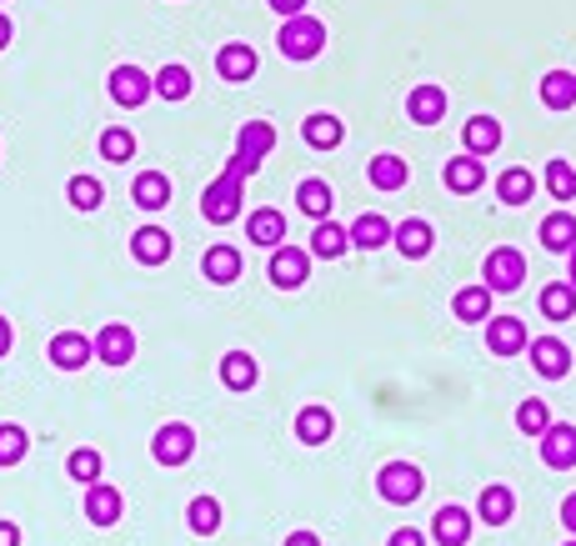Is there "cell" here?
Wrapping results in <instances>:
<instances>
[{
  "label": "cell",
  "mask_w": 576,
  "mask_h": 546,
  "mask_svg": "<svg viewBox=\"0 0 576 546\" xmlns=\"http://www.w3.org/2000/svg\"><path fill=\"white\" fill-rule=\"evenodd\" d=\"M276 50H281L286 60H316L321 50H326V25L316 21V15H291V21H281V31H276Z\"/></svg>",
  "instance_id": "obj_1"
},
{
  "label": "cell",
  "mask_w": 576,
  "mask_h": 546,
  "mask_svg": "<svg viewBox=\"0 0 576 546\" xmlns=\"http://www.w3.org/2000/svg\"><path fill=\"white\" fill-rule=\"evenodd\" d=\"M241 201H246V181L221 171L211 186L200 190V216H206L211 226H231L235 216H241Z\"/></svg>",
  "instance_id": "obj_2"
},
{
  "label": "cell",
  "mask_w": 576,
  "mask_h": 546,
  "mask_svg": "<svg viewBox=\"0 0 576 546\" xmlns=\"http://www.w3.org/2000/svg\"><path fill=\"white\" fill-rule=\"evenodd\" d=\"M377 491H381V501H391V507H412V501H422L426 476L416 462H387L377 472Z\"/></svg>",
  "instance_id": "obj_3"
},
{
  "label": "cell",
  "mask_w": 576,
  "mask_h": 546,
  "mask_svg": "<svg viewBox=\"0 0 576 546\" xmlns=\"http://www.w3.org/2000/svg\"><path fill=\"white\" fill-rule=\"evenodd\" d=\"M482 281L492 286L496 297H506V291H521V281H527V256H521L517 246H496L492 256L482 262Z\"/></svg>",
  "instance_id": "obj_4"
},
{
  "label": "cell",
  "mask_w": 576,
  "mask_h": 546,
  "mask_svg": "<svg viewBox=\"0 0 576 546\" xmlns=\"http://www.w3.org/2000/svg\"><path fill=\"white\" fill-rule=\"evenodd\" d=\"M311 276V251L301 246H276L266 262V281L276 286V291H296V286H307Z\"/></svg>",
  "instance_id": "obj_5"
},
{
  "label": "cell",
  "mask_w": 576,
  "mask_h": 546,
  "mask_svg": "<svg viewBox=\"0 0 576 546\" xmlns=\"http://www.w3.org/2000/svg\"><path fill=\"white\" fill-rule=\"evenodd\" d=\"M151 456L161 466H186L191 456H196V431H191V421H165L151 437Z\"/></svg>",
  "instance_id": "obj_6"
},
{
  "label": "cell",
  "mask_w": 576,
  "mask_h": 546,
  "mask_svg": "<svg viewBox=\"0 0 576 546\" xmlns=\"http://www.w3.org/2000/svg\"><path fill=\"white\" fill-rule=\"evenodd\" d=\"M106 91H111V101H116L120 111H136L155 95V75H146L141 66H116L111 81H106Z\"/></svg>",
  "instance_id": "obj_7"
},
{
  "label": "cell",
  "mask_w": 576,
  "mask_h": 546,
  "mask_svg": "<svg viewBox=\"0 0 576 546\" xmlns=\"http://www.w3.org/2000/svg\"><path fill=\"white\" fill-rule=\"evenodd\" d=\"M527 357H531V371H537L541 381H562V376H572V351H566L562 336H531Z\"/></svg>",
  "instance_id": "obj_8"
},
{
  "label": "cell",
  "mask_w": 576,
  "mask_h": 546,
  "mask_svg": "<svg viewBox=\"0 0 576 546\" xmlns=\"http://www.w3.org/2000/svg\"><path fill=\"white\" fill-rule=\"evenodd\" d=\"M46 357L56 371H85L95 361V336H81V332H56L46 346Z\"/></svg>",
  "instance_id": "obj_9"
},
{
  "label": "cell",
  "mask_w": 576,
  "mask_h": 546,
  "mask_svg": "<svg viewBox=\"0 0 576 546\" xmlns=\"http://www.w3.org/2000/svg\"><path fill=\"white\" fill-rule=\"evenodd\" d=\"M95 361H106V367H130L136 361V332L126 321H106L95 332Z\"/></svg>",
  "instance_id": "obj_10"
},
{
  "label": "cell",
  "mask_w": 576,
  "mask_h": 546,
  "mask_svg": "<svg viewBox=\"0 0 576 546\" xmlns=\"http://www.w3.org/2000/svg\"><path fill=\"white\" fill-rule=\"evenodd\" d=\"M441 181H447L451 196H476V190L486 186V161L482 155H471V151H461V155H451L447 161Z\"/></svg>",
  "instance_id": "obj_11"
},
{
  "label": "cell",
  "mask_w": 576,
  "mask_h": 546,
  "mask_svg": "<svg viewBox=\"0 0 576 546\" xmlns=\"http://www.w3.org/2000/svg\"><path fill=\"white\" fill-rule=\"evenodd\" d=\"M541 462L552 466V472H572L576 466V427L572 421H552V427L541 431Z\"/></svg>",
  "instance_id": "obj_12"
},
{
  "label": "cell",
  "mask_w": 576,
  "mask_h": 546,
  "mask_svg": "<svg viewBox=\"0 0 576 546\" xmlns=\"http://www.w3.org/2000/svg\"><path fill=\"white\" fill-rule=\"evenodd\" d=\"M486 346H492V357H521V351L531 346L527 321L521 316H492L486 321Z\"/></svg>",
  "instance_id": "obj_13"
},
{
  "label": "cell",
  "mask_w": 576,
  "mask_h": 546,
  "mask_svg": "<svg viewBox=\"0 0 576 546\" xmlns=\"http://www.w3.org/2000/svg\"><path fill=\"white\" fill-rule=\"evenodd\" d=\"M256 66H261V56H256V46H246V40H226V46L216 50V75H221V81H231V85L251 81V75H256Z\"/></svg>",
  "instance_id": "obj_14"
},
{
  "label": "cell",
  "mask_w": 576,
  "mask_h": 546,
  "mask_svg": "<svg viewBox=\"0 0 576 546\" xmlns=\"http://www.w3.org/2000/svg\"><path fill=\"white\" fill-rule=\"evenodd\" d=\"M120 511H126V501H120V491L111 481H91L85 487V522L91 526H116Z\"/></svg>",
  "instance_id": "obj_15"
},
{
  "label": "cell",
  "mask_w": 576,
  "mask_h": 546,
  "mask_svg": "<svg viewBox=\"0 0 576 546\" xmlns=\"http://www.w3.org/2000/svg\"><path fill=\"white\" fill-rule=\"evenodd\" d=\"M511 516H517V491L506 487V481H492V487H482V497H476V522L506 526Z\"/></svg>",
  "instance_id": "obj_16"
},
{
  "label": "cell",
  "mask_w": 576,
  "mask_h": 546,
  "mask_svg": "<svg viewBox=\"0 0 576 546\" xmlns=\"http://www.w3.org/2000/svg\"><path fill=\"white\" fill-rule=\"evenodd\" d=\"M391 246L406 256V262H426L431 256V246H436V231H431V221H422V216H412V221H401L396 226V236H391Z\"/></svg>",
  "instance_id": "obj_17"
},
{
  "label": "cell",
  "mask_w": 576,
  "mask_h": 546,
  "mask_svg": "<svg viewBox=\"0 0 576 546\" xmlns=\"http://www.w3.org/2000/svg\"><path fill=\"white\" fill-rule=\"evenodd\" d=\"M331 431H336V416H331V406L311 402V406H301V411H296V441H301V446H326Z\"/></svg>",
  "instance_id": "obj_18"
},
{
  "label": "cell",
  "mask_w": 576,
  "mask_h": 546,
  "mask_svg": "<svg viewBox=\"0 0 576 546\" xmlns=\"http://www.w3.org/2000/svg\"><path fill=\"white\" fill-rule=\"evenodd\" d=\"M431 542L436 546H466L471 542V511L457 507V501H451V507H441L431 516Z\"/></svg>",
  "instance_id": "obj_19"
},
{
  "label": "cell",
  "mask_w": 576,
  "mask_h": 546,
  "mask_svg": "<svg viewBox=\"0 0 576 546\" xmlns=\"http://www.w3.org/2000/svg\"><path fill=\"white\" fill-rule=\"evenodd\" d=\"M406 116H412L416 126H436V120L447 116V91H441L436 81L412 85V95H406Z\"/></svg>",
  "instance_id": "obj_20"
},
{
  "label": "cell",
  "mask_w": 576,
  "mask_h": 546,
  "mask_svg": "<svg viewBox=\"0 0 576 546\" xmlns=\"http://www.w3.org/2000/svg\"><path fill=\"white\" fill-rule=\"evenodd\" d=\"M246 241H251V246H266V251L286 246V216L276 211V206H261V211H251L246 216Z\"/></svg>",
  "instance_id": "obj_21"
},
{
  "label": "cell",
  "mask_w": 576,
  "mask_h": 546,
  "mask_svg": "<svg viewBox=\"0 0 576 546\" xmlns=\"http://www.w3.org/2000/svg\"><path fill=\"white\" fill-rule=\"evenodd\" d=\"M130 201L151 216L165 211V206H171V176H165V171H141V176L130 181Z\"/></svg>",
  "instance_id": "obj_22"
},
{
  "label": "cell",
  "mask_w": 576,
  "mask_h": 546,
  "mask_svg": "<svg viewBox=\"0 0 576 546\" xmlns=\"http://www.w3.org/2000/svg\"><path fill=\"white\" fill-rule=\"evenodd\" d=\"M492 286L476 281V286H461L457 297H451V316L466 321V326H476V321H492Z\"/></svg>",
  "instance_id": "obj_23"
},
{
  "label": "cell",
  "mask_w": 576,
  "mask_h": 546,
  "mask_svg": "<svg viewBox=\"0 0 576 546\" xmlns=\"http://www.w3.org/2000/svg\"><path fill=\"white\" fill-rule=\"evenodd\" d=\"M301 141L311 146V151H336V146L346 141V126L331 111H316V116L301 120Z\"/></svg>",
  "instance_id": "obj_24"
},
{
  "label": "cell",
  "mask_w": 576,
  "mask_h": 546,
  "mask_svg": "<svg viewBox=\"0 0 576 546\" xmlns=\"http://www.w3.org/2000/svg\"><path fill=\"white\" fill-rule=\"evenodd\" d=\"M461 146L486 161L492 151H502V120H496V116H471L466 126H461Z\"/></svg>",
  "instance_id": "obj_25"
},
{
  "label": "cell",
  "mask_w": 576,
  "mask_h": 546,
  "mask_svg": "<svg viewBox=\"0 0 576 546\" xmlns=\"http://www.w3.org/2000/svg\"><path fill=\"white\" fill-rule=\"evenodd\" d=\"M391 236H396V226L377 211H361L352 221V246L356 251H381V246H391Z\"/></svg>",
  "instance_id": "obj_26"
},
{
  "label": "cell",
  "mask_w": 576,
  "mask_h": 546,
  "mask_svg": "<svg viewBox=\"0 0 576 546\" xmlns=\"http://www.w3.org/2000/svg\"><path fill=\"white\" fill-rule=\"evenodd\" d=\"M200 271H206V281H216V286L241 281V251L226 246V241H216V246L200 256Z\"/></svg>",
  "instance_id": "obj_27"
},
{
  "label": "cell",
  "mask_w": 576,
  "mask_h": 546,
  "mask_svg": "<svg viewBox=\"0 0 576 546\" xmlns=\"http://www.w3.org/2000/svg\"><path fill=\"white\" fill-rule=\"evenodd\" d=\"M256 381H261V367H256L251 351H226L221 357V386L226 392H251Z\"/></svg>",
  "instance_id": "obj_28"
},
{
  "label": "cell",
  "mask_w": 576,
  "mask_h": 546,
  "mask_svg": "<svg viewBox=\"0 0 576 546\" xmlns=\"http://www.w3.org/2000/svg\"><path fill=\"white\" fill-rule=\"evenodd\" d=\"M171 251L176 246H171V236H165L161 226H141L136 236H130V256H136L141 266H165L171 262Z\"/></svg>",
  "instance_id": "obj_29"
},
{
  "label": "cell",
  "mask_w": 576,
  "mask_h": 546,
  "mask_svg": "<svg viewBox=\"0 0 576 546\" xmlns=\"http://www.w3.org/2000/svg\"><path fill=\"white\" fill-rule=\"evenodd\" d=\"M537 236H541V246H546V251H556V256L566 251V256H572V251H576V216L572 211H552L537 226Z\"/></svg>",
  "instance_id": "obj_30"
},
{
  "label": "cell",
  "mask_w": 576,
  "mask_h": 546,
  "mask_svg": "<svg viewBox=\"0 0 576 546\" xmlns=\"http://www.w3.org/2000/svg\"><path fill=\"white\" fill-rule=\"evenodd\" d=\"M366 181H371L377 190H401L406 181H412V166H406L401 155L381 151V155H371V166H366Z\"/></svg>",
  "instance_id": "obj_31"
},
{
  "label": "cell",
  "mask_w": 576,
  "mask_h": 546,
  "mask_svg": "<svg viewBox=\"0 0 576 546\" xmlns=\"http://www.w3.org/2000/svg\"><path fill=\"white\" fill-rule=\"evenodd\" d=\"M346 251H352V226L316 221V231H311V256H321V262H336V256H346Z\"/></svg>",
  "instance_id": "obj_32"
},
{
  "label": "cell",
  "mask_w": 576,
  "mask_h": 546,
  "mask_svg": "<svg viewBox=\"0 0 576 546\" xmlns=\"http://www.w3.org/2000/svg\"><path fill=\"white\" fill-rule=\"evenodd\" d=\"M531 196H537V176H531L527 166H511L496 176V201L502 206H527Z\"/></svg>",
  "instance_id": "obj_33"
},
{
  "label": "cell",
  "mask_w": 576,
  "mask_h": 546,
  "mask_svg": "<svg viewBox=\"0 0 576 546\" xmlns=\"http://www.w3.org/2000/svg\"><path fill=\"white\" fill-rule=\"evenodd\" d=\"M296 206H301L311 221H331V206H336V196H331V186L321 176H307L301 186H296Z\"/></svg>",
  "instance_id": "obj_34"
},
{
  "label": "cell",
  "mask_w": 576,
  "mask_h": 546,
  "mask_svg": "<svg viewBox=\"0 0 576 546\" xmlns=\"http://www.w3.org/2000/svg\"><path fill=\"white\" fill-rule=\"evenodd\" d=\"M541 106L572 111L576 106V71H546L541 75Z\"/></svg>",
  "instance_id": "obj_35"
},
{
  "label": "cell",
  "mask_w": 576,
  "mask_h": 546,
  "mask_svg": "<svg viewBox=\"0 0 576 546\" xmlns=\"http://www.w3.org/2000/svg\"><path fill=\"white\" fill-rule=\"evenodd\" d=\"M537 306H541V316L546 321H572L576 316V286L572 281H552L537 297Z\"/></svg>",
  "instance_id": "obj_36"
},
{
  "label": "cell",
  "mask_w": 576,
  "mask_h": 546,
  "mask_svg": "<svg viewBox=\"0 0 576 546\" xmlns=\"http://www.w3.org/2000/svg\"><path fill=\"white\" fill-rule=\"evenodd\" d=\"M235 151H246V155H256V161H266V155L276 151V126H270V120H246V126H241V136H235Z\"/></svg>",
  "instance_id": "obj_37"
},
{
  "label": "cell",
  "mask_w": 576,
  "mask_h": 546,
  "mask_svg": "<svg viewBox=\"0 0 576 546\" xmlns=\"http://www.w3.org/2000/svg\"><path fill=\"white\" fill-rule=\"evenodd\" d=\"M186 526L196 536H216V532H221V501H216V497H191Z\"/></svg>",
  "instance_id": "obj_38"
},
{
  "label": "cell",
  "mask_w": 576,
  "mask_h": 546,
  "mask_svg": "<svg viewBox=\"0 0 576 546\" xmlns=\"http://www.w3.org/2000/svg\"><path fill=\"white\" fill-rule=\"evenodd\" d=\"M66 201L76 206V211H101V201H106V186H101V181L95 176H71L66 181Z\"/></svg>",
  "instance_id": "obj_39"
},
{
  "label": "cell",
  "mask_w": 576,
  "mask_h": 546,
  "mask_svg": "<svg viewBox=\"0 0 576 546\" xmlns=\"http://www.w3.org/2000/svg\"><path fill=\"white\" fill-rule=\"evenodd\" d=\"M101 472H106V462H101V452H95V446H76V452L66 456V476H71V481H81V487L101 481Z\"/></svg>",
  "instance_id": "obj_40"
},
{
  "label": "cell",
  "mask_w": 576,
  "mask_h": 546,
  "mask_svg": "<svg viewBox=\"0 0 576 546\" xmlns=\"http://www.w3.org/2000/svg\"><path fill=\"white\" fill-rule=\"evenodd\" d=\"M191 85H196V81H191V71H186V66H176V60L155 71V95H161V101H186Z\"/></svg>",
  "instance_id": "obj_41"
},
{
  "label": "cell",
  "mask_w": 576,
  "mask_h": 546,
  "mask_svg": "<svg viewBox=\"0 0 576 546\" xmlns=\"http://www.w3.org/2000/svg\"><path fill=\"white\" fill-rule=\"evenodd\" d=\"M31 452V431L15 421H0V466H21Z\"/></svg>",
  "instance_id": "obj_42"
},
{
  "label": "cell",
  "mask_w": 576,
  "mask_h": 546,
  "mask_svg": "<svg viewBox=\"0 0 576 546\" xmlns=\"http://www.w3.org/2000/svg\"><path fill=\"white\" fill-rule=\"evenodd\" d=\"M546 190H552V201H576V166L572 161H562V155H556V161H546Z\"/></svg>",
  "instance_id": "obj_43"
},
{
  "label": "cell",
  "mask_w": 576,
  "mask_h": 546,
  "mask_svg": "<svg viewBox=\"0 0 576 546\" xmlns=\"http://www.w3.org/2000/svg\"><path fill=\"white\" fill-rule=\"evenodd\" d=\"M546 427H552V406L537 402V396H527V402L517 406V431H521V437L541 441V431H546Z\"/></svg>",
  "instance_id": "obj_44"
},
{
  "label": "cell",
  "mask_w": 576,
  "mask_h": 546,
  "mask_svg": "<svg viewBox=\"0 0 576 546\" xmlns=\"http://www.w3.org/2000/svg\"><path fill=\"white\" fill-rule=\"evenodd\" d=\"M101 155H106L111 166L130 161V155H136V136H130L126 126H106V131H101Z\"/></svg>",
  "instance_id": "obj_45"
},
{
  "label": "cell",
  "mask_w": 576,
  "mask_h": 546,
  "mask_svg": "<svg viewBox=\"0 0 576 546\" xmlns=\"http://www.w3.org/2000/svg\"><path fill=\"white\" fill-rule=\"evenodd\" d=\"M226 171H231V176H241V181H246V176H256V171H261V161H256V155H246V151H235L231 161H226Z\"/></svg>",
  "instance_id": "obj_46"
},
{
  "label": "cell",
  "mask_w": 576,
  "mask_h": 546,
  "mask_svg": "<svg viewBox=\"0 0 576 546\" xmlns=\"http://www.w3.org/2000/svg\"><path fill=\"white\" fill-rule=\"evenodd\" d=\"M266 5L281 15V21H291V15H307V11H311V0H266Z\"/></svg>",
  "instance_id": "obj_47"
},
{
  "label": "cell",
  "mask_w": 576,
  "mask_h": 546,
  "mask_svg": "<svg viewBox=\"0 0 576 546\" xmlns=\"http://www.w3.org/2000/svg\"><path fill=\"white\" fill-rule=\"evenodd\" d=\"M387 546H426V536L416 532V526H401V532H391Z\"/></svg>",
  "instance_id": "obj_48"
},
{
  "label": "cell",
  "mask_w": 576,
  "mask_h": 546,
  "mask_svg": "<svg viewBox=\"0 0 576 546\" xmlns=\"http://www.w3.org/2000/svg\"><path fill=\"white\" fill-rule=\"evenodd\" d=\"M562 526H566V532L576 536V491H572V497L562 501Z\"/></svg>",
  "instance_id": "obj_49"
},
{
  "label": "cell",
  "mask_w": 576,
  "mask_h": 546,
  "mask_svg": "<svg viewBox=\"0 0 576 546\" xmlns=\"http://www.w3.org/2000/svg\"><path fill=\"white\" fill-rule=\"evenodd\" d=\"M11 346H15V332H11V321L0 316V357H11Z\"/></svg>",
  "instance_id": "obj_50"
},
{
  "label": "cell",
  "mask_w": 576,
  "mask_h": 546,
  "mask_svg": "<svg viewBox=\"0 0 576 546\" xmlns=\"http://www.w3.org/2000/svg\"><path fill=\"white\" fill-rule=\"evenodd\" d=\"M0 546H21V526H15V522H0Z\"/></svg>",
  "instance_id": "obj_51"
},
{
  "label": "cell",
  "mask_w": 576,
  "mask_h": 546,
  "mask_svg": "<svg viewBox=\"0 0 576 546\" xmlns=\"http://www.w3.org/2000/svg\"><path fill=\"white\" fill-rule=\"evenodd\" d=\"M286 546H321V536L316 532H291L286 536Z\"/></svg>",
  "instance_id": "obj_52"
},
{
  "label": "cell",
  "mask_w": 576,
  "mask_h": 546,
  "mask_svg": "<svg viewBox=\"0 0 576 546\" xmlns=\"http://www.w3.org/2000/svg\"><path fill=\"white\" fill-rule=\"evenodd\" d=\"M11 36H15V25H11V15H5V11H0V50H5V46H11Z\"/></svg>",
  "instance_id": "obj_53"
},
{
  "label": "cell",
  "mask_w": 576,
  "mask_h": 546,
  "mask_svg": "<svg viewBox=\"0 0 576 546\" xmlns=\"http://www.w3.org/2000/svg\"><path fill=\"white\" fill-rule=\"evenodd\" d=\"M566 281L576 286V251H572V256H566Z\"/></svg>",
  "instance_id": "obj_54"
},
{
  "label": "cell",
  "mask_w": 576,
  "mask_h": 546,
  "mask_svg": "<svg viewBox=\"0 0 576 546\" xmlns=\"http://www.w3.org/2000/svg\"><path fill=\"white\" fill-rule=\"evenodd\" d=\"M566 546H576V536H572V542H566Z\"/></svg>",
  "instance_id": "obj_55"
}]
</instances>
